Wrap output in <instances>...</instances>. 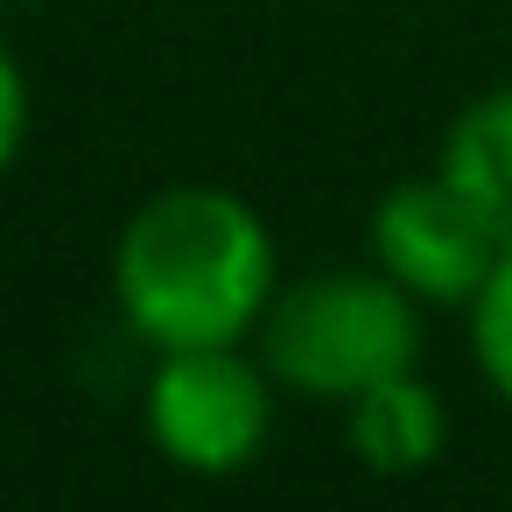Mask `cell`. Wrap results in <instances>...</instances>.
I'll list each match as a JSON object with an SVG mask.
<instances>
[{"instance_id":"obj_2","label":"cell","mask_w":512,"mask_h":512,"mask_svg":"<svg viewBox=\"0 0 512 512\" xmlns=\"http://www.w3.org/2000/svg\"><path fill=\"white\" fill-rule=\"evenodd\" d=\"M253 337L274 386L309 400H358L365 386L421 365V302L379 267L309 274L274 288Z\"/></svg>"},{"instance_id":"obj_4","label":"cell","mask_w":512,"mask_h":512,"mask_svg":"<svg viewBox=\"0 0 512 512\" xmlns=\"http://www.w3.org/2000/svg\"><path fill=\"white\" fill-rule=\"evenodd\" d=\"M372 267L393 274L414 302L435 309H470V295L484 288V274L498 267L505 239L477 218V204L435 169V176H407L372 204Z\"/></svg>"},{"instance_id":"obj_8","label":"cell","mask_w":512,"mask_h":512,"mask_svg":"<svg viewBox=\"0 0 512 512\" xmlns=\"http://www.w3.org/2000/svg\"><path fill=\"white\" fill-rule=\"evenodd\" d=\"M29 141V78L15 64V50L0 43V169H8Z\"/></svg>"},{"instance_id":"obj_1","label":"cell","mask_w":512,"mask_h":512,"mask_svg":"<svg viewBox=\"0 0 512 512\" xmlns=\"http://www.w3.org/2000/svg\"><path fill=\"white\" fill-rule=\"evenodd\" d=\"M274 288L281 267L267 218L218 183L148 197L113 246V302L148 351L246 344Z\"/></svg>"},{"instance_id":"obj_7","label":"cell","mask_w":512,"mask_h":512,"mask_svg":"<svg viewBox=\"0 0 512 512\" xmlns=\"http://www.w3.org/2000/svg\"><path fill=\"white\" fill-rule=\"evenodd\" d=\"M470 358L484 372V386L512 407V246L498 253V267L484 274V288L470 295Z\"/></svg>"},{"instance_id":"obj_3","label":"cell","mask_w":512,"mask_h":512,"mask_svg":"<svg viewBox=\"0 0 512 512\" xmlns=\"http://www.w3.org/2000/svg\"><path fill=\"white\" fill-rule=\"evenodd\" d=\"M148 442L190 470V477H232L246 470L274 435V372L260 351L239 344H197V351H155L148 393H141Z\"/></svg>"},{"instance_id":"obj_6","label":"cell","mask_w":512,"mask_h":512,"mask_svg":"<svg viewBox=\"0 0 512 512\" xmlns=\"http://www.w3.org/2000/svg\"><path fill=\"white\" fill-rule=\"evenodd\" d=\"M470 204L477 218L512 246V85L470 99L442 141V162H435Z\"/></svg>"},{"instance_id":"obj_5","label":"cell","mask_w":512,"mask_h":512,"mask_svg":"<svg viewBox=\"0 0 512 512\" xmlns=\"http://www.w3.org/2000/svg\"><path fill=\"white\" fill-rule=\"evenodd\" d=\"M344 428H351V449H358L365 470H379V477H414V470H428V463L442 456V442H449V407H442V393H435V386L421 379V365H414V372H393V379L365 386L358 400H344Z\"/></svg>"}]
</instances>
